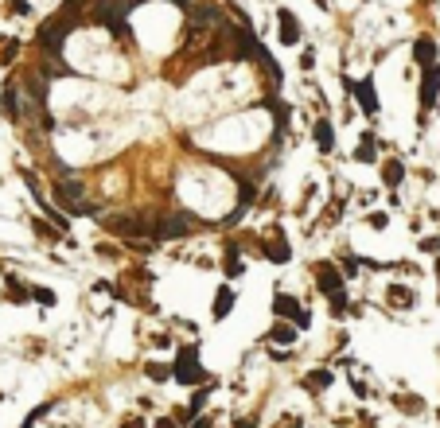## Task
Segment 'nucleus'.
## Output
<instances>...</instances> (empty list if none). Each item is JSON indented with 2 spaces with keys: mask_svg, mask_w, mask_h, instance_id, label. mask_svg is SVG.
I'll return each mask as SVG.
<instances>
[{
  "mask_svg": "<svg viewBox=\"0 0 440 428\" xmlns=\"http://www.w3.org/2000/svg\"><path fill=\"white\" fill-rule=\"evenodd\" d=\"M74 20H78V12H71V8H62L59 16H51L47 24L39 27L36 43H39L43 51H47L51 59H59V55H62V43H67V32L74 27Z\"/></svg>",
  "mask_w": 440,
  "mask_h": 428,
  "instance_id": "nucleus-1",
  "label": "nucleus"
},
{
  "mask_svg": "<svg viewBox=\"0 0 440 428\" xmlns=\"http://www.w3.org/2000/svg\"><path fill=\"white\" fill-rule=\"evenodd\" d=\"M172 378H176L179 385H187V390H191V385H202V381L211 378V374L199 366V346H195V343H187V346H179V350H176Z\"/></svg>",
  "mask_w": 440,
  "mask_h": 428,
  "instance_id": "nucleus-2",
  "label": "nucleus"
},
{
  "mask_svg": "<svg viewBox=\"0 0 440 428\" xmlns=\"http://www.w3.org/2000/svg\"><path fill=\"white\" fill-rule=\"evenodd\" d=\"M55 202H59L62 211H67V218H86V214H97V206L90 199H82V183H74V179H59L55 183Z\"/></svg>",
  "mask_w": 440,
  "mask_h": 428,
  "instance_id": "nucleus-3",
  "label": "nucleus"
},
{
  "mask_svg": "<svg viewBox=\"0 0 440 428\" xmlns=\"http://www.w3.org/2000/svg\"><path fill=\"white\" fill-rule=\"evenodd\" d=\"M273 316H277V320H288L297 331H308V327H312V316L300 308V300L288 296V292H277V296H273Z\"/></svg>",
  "mask_w": 440,
  "mask_h": 428,
  "instance_id": "nucleus-4",
  "label": "nucleus"
},
{
  "mask_svg": "<svg viewBox=\"0 0 440 428\" xmlns=\"http://www.w3.org/2000/svg\"><path fill=\"white\" fill-rule=\"evenodd\" d=\"M195 222H199L195 214H172V218H160L156 226H148V238H152V241L183 238V234H191V226H195Z\"/></svg>",
  "mask_w": 440,
  "mask_h": 428,
  "instance_id": "nucleus-5",
  "label": "nucleus"
},
{
  "mask_svg": "<svg viewBox=\"0 0 440 428\" xmlns=\"http://www.w3.org/2000/svg\"><path fill=\"white\" fill-rule=\"evenodd\" d=\"M102 226L109 230V234H117V238H129V241H137V238H148V222H141V218H132V214H109Z\"/></svg>",
  "mask_w": 440,
  "mask_h": 428,
  "instance_id": "nucleus-6",
  "label": "nucleus"
},
{
  "mask_svg": "<svg viewBox=\"0 0 440 428\" xmlns=\"http://www.w3.org/2000/svg\"><path fill=\"white\" fill-rule=\"evenodd\" d=\"M343 86L358 97V106H362V113H367V117H374V113H378V94H374V78H370V74H367V78H358V82L343 78Z\"/></svg>",
  "mask_w": 440,
  "mask_h": 428,
  "instance_id": "nucleus-7",
  "label": "nucleus"
},
{
  "mask_svg": "<svg viewBox=\"0 0 440 428\" xmlns=\"http://www.w3.org/2000/svg\"><path fill=\"white\" fill-rule=\"evenodd\" d=\"M262 253H265V261H273V265H288V261H292V246H288V238L281 234V230H273V238L262 241Z\"/></svg>",
  "mask_w": 440,
  "mask_h": 428,
  "instance_id": "nucleus-8",
  "label": "nucleus"
},
{
  "mask_svg": "<svg viewBox=\"0 0 440 428\" xmlns=\"http://www.w3.org/2000/svg\"><path fill=\"white\" fill-rule=\"evenodd\" d=\"M312 273H316V288H320L323 296H332V292H339V288L347 285L343 273H339V269H335L332 261H320L316 269H312Z\"/></svg>",
  "mask_w": 440,
  "mask_h": 428,
  "instance_id": "nucleus-9",
  "label": "nucleus"
},
{
  "mask_svg": "<svg viewBox=\"0 0 440 428\" xmlns=\"http://www.w3.org/2000/svg\"><path fill=\"white\" fill-rule=\"evenodd\" d=\"M437 97H440V67L437 62H428L425 74H421V106L432 109L437 106Z\"/></svg>",
  "mask_w": 440,
  "mask_h": 428,
  "instance_id": "nucleus-10",
  "label": "nucleus"
},
{
  "mask_svg": "<svg viewBox=\"0 0 440 428\" xmlns=\"http://www.w3.org/2000/svg\"><path fill=\"white\" fill-rule=\"evenodd\" d=\"M277 32H281V43H288V47H297L300 43V20L288 12V8L277 12Z\"/></svg>",
  "mask_w": 440,
  "mask_h": 428,
  "instance_id": "nucleus-11",
  "label": "nucleus"
},
{
  "mask_svg": "<svg viewBox=\"0 0 440 428\" xmlns=\"http://www.w3.org/2000/svg\"><path fill=\"white\" fill-rule=\"evenodd\" d=\"M234 300H238V296H234V288H230V285H222V288H218V292H214L211 316H214V320H218V323H222V320H227V316H230V311H234Z\"/></svg>",
  "mask_w": 440,
  "mask_h": 428,
  "instance_id": "nucleus-12",
  "label": "nucleus"
},
{
  "mask_svg": "<svg viewBox=\"0 0 440 428\" xmlns=\"http://www.w3.org/2000/svg\"><path fill=\"white\" fill-rule=\"evenodd\" d=\"M0 109H4V117H8V121H20V90H16V86H4V94H0Z\"/></svg>",
  "mask_w": 440,
  "mask_h": 428,
  "instance_id": "nucleus-13",
  "label": "nucleus"
},
{
  "mask_svg": "<svg viewBox=\"0 0 440 428\" xmlns=\"http://www.w3.org/2000/svg\"><path fill=\"white\" fill-rule=\"evenodd\" d=\"M402 179H405V164L402 160H386V164H382V183H386V187H402Z\"/></svg>",
  "mask_w": 440,
  "mask_h": 428,
  "instance_id": "nucleus-14",
  "label": "nucleus"
},
{
  "mask_svg": "<svg viewBox=\"0 0 440 428\" xmlns=\"http://www.w3.org/2000/svg\"><path fill=\"white\" fill-rule=\"evenodd\" d=\"M374 156H378L374 132H362V141H358V148H355V160H358V164H374Z\"/></svg>",
  "mask_w": 440,
  "mask_h": 428,
  "instance_id": "nucleus-15",
  "label": "nucleus"
},
{
  "mask_svg": "<svg viewBox=\"0 0 440 428\" xmlns=\"http://www.w3.org/2000/svg\"><path fill=\"white\" fill-rule=\"evenodd\" d=\"M335 381V374L332 370H312L308 378H304V390H312V393H323L327 385Z\"/></svg>",
  "mask_w": 440,
  "mask_h": 428,
  "instance_id": "nucleus-16",
  "label": "nucleus"
},
{
  "mask_svg": "<svg viewBox=\"0 0 440 428\" xmlns=\"http://www.w3.org/2000/svg\"><path fill=\"white\" fill-rule=\"evenodd\" d=\"M413 59L421 62V67H428V62H437V43H432V39H417L413 43Z\"/></svg>",
  "mask_w": 440,
  "mask_h": 428,
  "instance_id": "nucleus-17",
  "label": "nucleus"
},
{
  "mask_svg": "<svg viewBox=\"0 0 440 428\" xmlns=\"http://www.w3.org/2000/svg\"><path fill=\"white\" fill-rule=\"evenodd\" d=\"M269 339H273V343L292 346V343H297V327H292L288 320H277V323H273V331H269Z\"/></svg>",
  "mask_w": 440,
  "mask_h": 428,
  "instance_id": "nucleus-18",
  "label": "nucleus"
},
{
  "mask_svg": "<svg viewBox=\"0 0 440 428\" xmlns=\"http://www.w3.org/2000/svg\"><path fill=\"white\" fill-rule=\"evenodd\" d=\"M386 300H390L393 308H413V292L405 285H390L386 288Z\"/></svg>",
  "mask_w": 440,
  "mask_h": 428,
  "instance_id": "nucleus-19",
  "label": "nucleus"
},
{
  "mask_svg": "<svg viewBox=\"0 0 440 428\" xmlns=\"http://www.w3.org/2000/svg\"><path fill=\"white\" fill-rule=\"evenodd\" d=\"M316 144H320V152H332L335 148V132L327 121H316Z\"/></svg>",
  "mask_w": 440,
  "mask_h": 428,
  "instance_id": "nucleus-20",
  "label": "nucleus"
},
{
  "mask_svg": "<svg viewBox=\"0 0 440 428\" xmlns=\"http://www.w3.org/2000/svg\"><path fill=\"white\" fill-rule=\"evenodd\" d=\"M327 304H332V316H335V320H343L347 311H351V300H347L343 288H339V292H332V296H327Z\"/></svg>",
  "mask_w": 440,
  "mask_h": 428,
  "instance_id": "nucleus-21",
  "label": "nucleus"
},
{
  "mask_svg": "<svg viewBox=\"0 0 440 428\" xmlns=\"http://www.w3.org/2000/svg\"><path fill=\"white\" fill-rule=\"evenodd\" d=\"M8 300H12V304H27V300H32V292H27V288H20V281H16V276H8Z\"/></svg>",
  "mask_w": 440,
  "mask_h": 428,
  "instance_id": "nucleus-22",
  "label": "nucleus"
},
{
  "mask_svg": "<svg viewBox=\"0 0 440 428\" xmlns=\"http://www.w3.org/2000/svg\"><path fill=\"white\" fill-rule=\"evenodd\" d=\"M144 374H148V378H152V381H167V378H172V366H160V362H148V366H144Z\"/></svg>",
  "mask_w": 440,
  "mask_h": 428,
  "instance_id": "nucleus-23",
  "label": "nucleus"
},
{
  "mask_svg": "<svg viewBox=\"0 0 440 428\" xmlns=\"http://www.w3.org/2000/svg\"><path fill=\"white\" fill-rule=\"evenodd\" d=\"M16 51H20V43H16V39H8V43H0V67H8V62L16 59Z\"/></svg>",
  "mask_w": 440,
  "mask_h": 428,
  "instance_id": "nucleus-24",
  "label": "nucleus"
},
{
  "mask_svg": "<svg viewBox=\"0 0 440 428\" xmlns=\"http://www.w3.org/2000/svg\"><path fill=\"white\" fill-rule=\"evenodd\" d=\"M32 226H36V234H39V238H47V241H59V230H51L47 222H43V218H36Z\"/></svg>",
  "mask_w": 440,
  "mask_h": 428,
  "instance_id": "nucleus-25",
  "label": "nucleus"
},
{
  "mask_svg": "<svg viewBox=\"0 0 440 428\" xmlns=\"http://www.w3.org/2000/svg\"><path fill=\"white\" fill-rule=\"evenodd\" d=\"M242 273V261H238V250H227V276H238Z\"/></svg>",
  "mask_w": 440,
  "mask_h": 428,
  "instance_id": "nucleus-26",
  "label": "nucleus"
},
{
  "mask_svg": "<svg viewBox=\"0 0 440 428\" xmlns=\"http://www.w3.org/2000/svg\"><path fill=\"white\" fill-rule=\"evenodd\" d=\"M32 300H39V304H55V292H51V288H32Z\"/></svg>",
  "mask_w": 440,
  "mask_h": 428,
  "instance_id": "nucleus-27",
  "label": "nucleus"
},
{
  "mask_svg": "<svg viewBox=\"0 0 440 428\" xmlns=\"http://www.w3.org/2000/svg\"><path fill=\"white\" fill-rule=\"evenodd\" d=\"M402 413H421V397H397Z\"/></svg>",
  "mask_w": 440,
  "mask_h": 428,
  "instance_id": "nucleus-28",
  "label": "nucleus"
},
{
  "mask_svg": "<svg viewBox=\"0 0 440 428\" xmlns=\"http://www.w3.org/2000/svg\"><path fill=\"white\" fill-rule=\"evenodd\" d=\"M386 222H390V218H386L382 211H378V214H367V226H370V230H386Z\"/></svg>",
  "mask_w": 440,
  "mask_h": 428,
  "instance_id": "nucleus-29",
  "label": "nucleus"
},
{
  "mask_svg": "<svg viewBox=\"0 0 440 428\" xmlns=\"http://www.w3.org/2000/svg\"><path fill=\"white\" fill-rule=\"evenodd\" d=\"M339 265L347 269V276H355V273H358V261L351 257V253H343V257H339Z\"/></svg>",
  "mask_w": 440,
  "mask_h": 428,
  "instance_id": "nucleus-30",
  "label": "nucleus"
},
{
  "mask_svg": "<svg viewBox=\"0 0 440 428\" xmlns=\"http://www.w3.org/2000/svg\"><path fill=\"white\" fill-rule=\"evenodd\" d=\"M8 12H16V16H27V0H8Z\"/></svg>",
  "mask_w": 440,
  "mask_h": 428,
  "instance_id": "nucleus-31",
  "label": "nucleus"
},
{
  "mask_svg": "<svg viewBox=\"0 0 440 428\" xmlns=\"http://www.w3.org/2000/svg\"><path fill=\"white\" fill-rule=\"evenodd\" d=\"M312 62H316V51H304V55H300V67H304V71H312Z\"/></svg>",
  "mask_w": 440,
  "mask_h": 428,
  "instance_id": "nucleus-32",
  "label": "nucleus"
},
{
  "mask_svg": "<svg viewBox=\"0 0 440 428\" xmlns=\"http://www.w3.org/2000/svg\"><path fill=\"white\" fill-rule=\"evenodd\" d=\"M277 428H304V425H300L297 416H281V420H277Z\"/></svg>",
  "mask_w": 440,
  "mask_h": 428,
  "instance_id": "nucleus-33",
  "label": "nucleus"
},
{
  "mask_svg": "<svg viewBox=\"0 0 440 428\" xmlns=\"http://www.w3.org/2000/svg\"><path fill=\"white\" fill-rule=\"evenodd\" d=\"M121 428H148V425H144L141 416H125V425H121Z\"/></svg>",
  "mask_w": 440,
  "mask_h": 428,
  "instance_id": "nucleus-34",
  "label": "nucleus"
},
{
  "mask_svg": "<svg viewBox=\"0 0 440 428\" xmlns=\"http://www.w3.org/2000/svg\"><path fill=\"white\" fill-rule=\"evenodd\" d=\"M156 428H179V425H176V416H160V420H156Z\"/></svg>",
  "mask_w": 440,
  "mask_h": 428,
  "instance_id": "nucleus-35",
  "label": "nucleus"
},
{
  "mask_svg": "<svg viewBox=\"0 0 440 428\" xmlns=\"http://www.w3.org/2000/svg\"><path fill=\"white\" fill-rule=\"evenodd\" d=\"M234 428H257V425H253V420H238Z\"/></svg>",
  "mask_w": 440,
  "mask_h": 428,
  "instance_id": "nucleus-36",
  "label": "nucleus"
},
{
  "mask_svg": "<svg viewBox=\"0 0 440 428\" xmlns=\"http://www.w3.org/2000/svg\"><path fill=\"white\" fill-rule=\"evenodd\" d=\"M191 428H211V420H195V425H191Z\"/></svg>",
  "mask_w": 440,
  "mask_h": 428,
  "instance_id": "nucleus-37",
  "label": "nucleus"
},
{
  "mask_svg": "<svg viewBox=\"0 0 440 428\" xmlns=\"http://www.w3.org/2000/svg\"><path fill=\"white\" fill-rule=\"evenodd\" d=\"M316 4H320V8H327V0H316Z\"/></svg>",
  "mask_w": 440,
  "mask_h": 428,
  "instance_id": "nucleus-38",
  "label": "nucleus"
}]
</instances>
